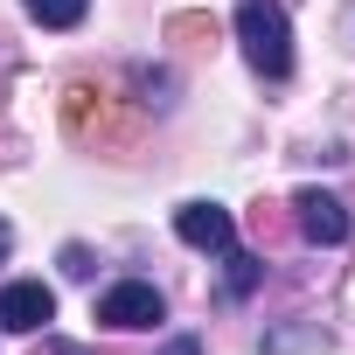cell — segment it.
I'll return each instance as SVG.
<instances>
[{"label": "cell", "instance_id": "obj_1", "mask_svg": "<svg viewBox=\"0 0 355 355\" xmlns=\"http://www.w3.org/2000/svg\"><path fill=\"white\" fill-rule=\"evenodd\" d=\"M237 42H244V63L258 77H286L293 70V28H286L279 0H237Z\"/></svg>", "mask_w": 355, "mask_h": 355}, {"label": "cell", "instance_id": "obj_12", "mask_svg": "<svg viewBox=\"0 0 355 355\" xmlns=\"http://www.w3.org/2000/svg\"><path fill=\"white\" fill-rule=\"evenodd\" d=\"M160 355H202V341H196V334H174V341H167Z\"/></svg>", "mask_w": 355, "mask_h": 355}, {"label": "cell", "instance_id": "obj_6", "mask_svg": "<svg viewBox=\"0 0 355 355\" xmlns=\"http://www.w3.org/2000/svg\"><path fill=\"white\" fill-rule=\"evenodd\" d=\"M63 119H70V132H77V139H91V125H105V91H91V84H70V98H63Z\"/></svg>", "mask_w": 355, "mask_h": 355}, {"label": "cell", "instance_id": "obj_4", "mask_svg": "<svg viewBox=\"0 0 355 355\" xmlns=\"http://www.w3.org/2000/svg\"><path fill=\"white\" fill-rule=\"evenodd\" d=\"M174 237L196 244V251H230V244H237V223H230V209H216V202H182V209H174Z\"/></svg>", "mask_w": 355, "mask_h": 355}, {"label": "cell", "instance_id": "obj_3", "mask_svg": "<svg viewBox=\"0 0 355 355\" xmlns=\"http://www.w3.org/2000/svg\"><path fill=\"white\" fill-rule=\"evenodd\" d=\"M56 320V293L42 279H15L8 293H0V327L8 334H42Z\"/></svg>", "mask_w": 355, "mask_h": 355}, {"label": "cell", "instance_id": "obj_7", "mask_svg": "<svg viewBox=\"0 0 355 355\" xmlns=\"http://www.w3.org/2000/svg\"><path fill=\"white\" fill-rule=\"evenodd\" d=\"M21 8H28V15L42 21V28H77L91 0H21Z\"/></svg>", "mask_w": 355, "mask_h": 355}, {"label": "cell", "instance_id": "obj_8", "mask_svg": "<svg viewBox=\"0 0 355 355\" xmlns=\"http://www.w3.org/2000/svg\"><path fill=\"white\" fill-rule=\"evenodd\" d=\"M167 35H174V42H189V49H209V42H216V15H174Z\"/></svg>", "mask_w": 355, "mask_h": 355}, {"label": "cell", "instance_id": "obj_13", "mask_svg": "<svg viewBox=\"0 0 355 355\" xmlns=\"http://www.w3.org/2000/svg\"><path fill=\"white\" fill-rule=\"evenodd\" d=\"M8 244H15V230H8V223H0V258H8Z\"/></svg>", "mask_w": 355, "mask_h": 355}, {"label": "cell", "instance_id": "obj_9", "mask_svg": "<svg viewBox=\"0 0 355 355\" xmlns=\"http://www.w3.org/2000/svg\"><path fill=\"white\" fill-rule=\"evenodd\" d=\"M251 286H258V258L230 251V293H251Z\"/></svg>", "mask_w": 355, "mask_h": 355}, {"label": "cell", "instance_id": "obj_5", "mask_svg": "<svg viewBox=\"0 0 355 355\" xmlns=\"http://www.w3.org/2000/svg\"><path fill=\"white\" fill-rule=\"evenodd\" d=\"M293 216H300V237L306 244H348V209L320 189H300L293 196Z\"/></svg>", "mask_w": 355, "mask_h": 355}, {"label": "cell", "instance_id": "obj_11", "mask_svg": "<svg viewBox=\"0 0 355 355\" xmlns=\"http://www.w3.org/2000/svg\"><path fill=\"white\" fill-rule=\"evenodd\" d=\"M28 355H84V348H77V341H56V334H49V327H42V341H35V348H28Z\"/></svg>", "mask_w": 355, "mask_h": 355}, {"label": "cell", "instance_id": "obj_10", "mask_svg": "<svg viewBox=\"0 0 355 355\" xmlns=\"http://www.w3.org/2000/svg\"><path fill=\"white\" fill-rule=\"evenodd\" d=\"M63 272H70V279H91V251L70 244V251H63Z\"/></svg>", "mask_w": 355, "mask_h": 355}, {"label": "cell", "instance_id": "obj_2", "mask_svg": "<svg viewBox=\"0 0 355 355\" xmlns=\"http://www.w3.org/2000/svg\"><path fill=\"white\" fill-rule=\"evenodd\" d=\"M167 306H160V293L146 286V279H119V286H105L98 293V320L105 327H119V334H132V327H153Z\"/></svg>", "mask_w": 355, "mask_h": 355}]
</instances>
